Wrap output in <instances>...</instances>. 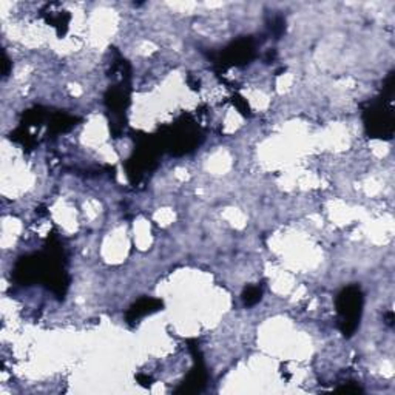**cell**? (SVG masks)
<instances>
[{
  "label": "cell",
  "instance_id": "obj_1",
  "mask_svg": "<svg viewBox=\"0 0 395 395\" xmlns=\"http://www.w3.org/2000/svg\"><path fill=\"white\" fill-rule=\"evenodd\" d=\"M360 307V296L357 293L350 295V290L344 292L341 295V304H340V314L344 317V323H352L354 318L358 315L355 309Z\"/></svg>",
  "mask_w": 395,
  "mask_h": 395
},
{
  "label": "cell",
  "instance_id": "obj_2",
  "mask_svg": "<svg viewBox=\"0 0 395 395\" xmlns=\"http://www.w3.org/2000/svg\"><path fill=\"white\" fill-rule=\"evenodd\" d=\"M259 298H261V292H259L258 289H249V290L246 292V296H244L246 304H253V302H256Z\"/></svg>",
  "mask_w": 395,
  "mask_h": 395
}]
</instances>
